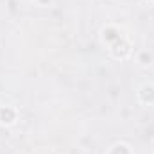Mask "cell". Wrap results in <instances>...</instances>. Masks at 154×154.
Masks as SVG:
<instances>
[{
  "label": "cell",
  "mask_w": 154,
  "mask_h": 154,
  "mask_svg": "<svg viewBox=\"0 0 154 154\" xmlns=\"http://www.w3.org/2000/svg\"><path fill=\"white\" fill-rule=\"evenodd\" d=\"M136 100L143 106H154V82H143L136 90Z\"/></svg>",
  "instance_id": "277c9868"
},
{
  "label": "cell",
  "mask_w": 154,
  "mask_h": 154,
  "mask_svg": "<svg viewBox=\"0 0 154 154\" xmlns=\"http://www.w3.org/2000/svg\"><path fill=\"white\" fill-rule=\"evenodd\" d=\"M108 50H109V56H111L113 59H116V61H125V59H129L131 54H133V43L125 38V36H122V38L118 39V41H115L111 47H108Z\"/></svg>",
  "instance_id": "6da1fadb"
},
{
  "label": "cell",
  "mask_w": 154,
  "mask_h": 154,
  "mask_svg": "<svg viewBox=\"0 0 154 154\" xmlns=\"http://www.w3.org/2000/svg\"><path fill=\"white\" fill-rule=\"evenodd\" d=\"M99 36H100V41L106 45V47H111L115 41L124 36V32H122V29L115 25V23H106L102 29H100V32H99Z\"/></svg>",
  "instance_id": "7a4b0ae2"
},
{
  "label": "cell",
  "mask_w": 154,
  "mask_h": 154,
  "mask_svg": "<svg viewBox=\"0 0 154 154\" xmlns=\"http://www.w3.org/2000/svg\"><path fill=\"white\" fill-rule=\"evenodd\" d=\"M16 122H18V108L13 104H2L0 106V125L13 127Z\"/></svg>",
  "instance_id": "3957f363"
},
{
  "label": "cell",
  "mask_w": 154,
  "mask_h": 154,
  "mask_svg": "<svg viewBox=\"0 0 154 154\" xmlns=\"http://www.w3.org/2000/svg\"><path fill=\"white\" fill-rule=\"evenodd\" d=\"M147 4H151V5H154V0H145Z\"/></svg>",
  "instance_id": "ba28073f"
},
{
  "label": "cell",
  "mask_w": 154,
  "mask_h": 154,
  "mask_svg": "<svg viewBox=\"0 0 154 154\" xmlns=\"http://www.w3.org/2000/svg\"><path fill=\"white\" fill-rule=\"evenodd\" d=\"M106 154H133V149H131V145L125 143V142H115V143L108 149Z\"/></svg>",
  "instance_id": "8992f818"
},
{
  "label": "cell",
  "mask_w": 154,
  "mask_h": 154,
  "mask_svg": "<svg viewBox=\"0 0 154 154\" xmlns=\"http://www.w3.org/2000/svg\"><path fill=\"white\" fill-rule=\"evenodd\" d=\"M136 63H138L142 68L152 66V63H154L152 52H151V50H138V52H136Z\"/></svg>",
  "instance_id": "5b68a950"
},
{
  "label": "cell",
  "mask_w": 154,
  "mask_h": 154,
  "mask_svg": "<svg viewBox=\"0 0 154 154\" xmlns=\"http://www.w3.org/2000/svg\"><path fill=\"white\" fill-rule=\"evenodd\" d=\"M27 154H31V152H27Z\"/></svg>",
  "instance_id": "9c48e42d"
},
{
  "label": "cell",
  "mask_w": 154,
  "mask_h": 154,
  "mask_svg": "<svg viewBox=\"0 0 154 154\" xmlns=\"http://www.w3.org/2000/svg\"><path fill=\"white\" fill-rule=\"evenodd\" d=\"M32 2H34L38 7H41V9H47V7H52L56 0H32Z\"/></svg>",
  "instance_id": "52a82bcc"
}]
</instances>
